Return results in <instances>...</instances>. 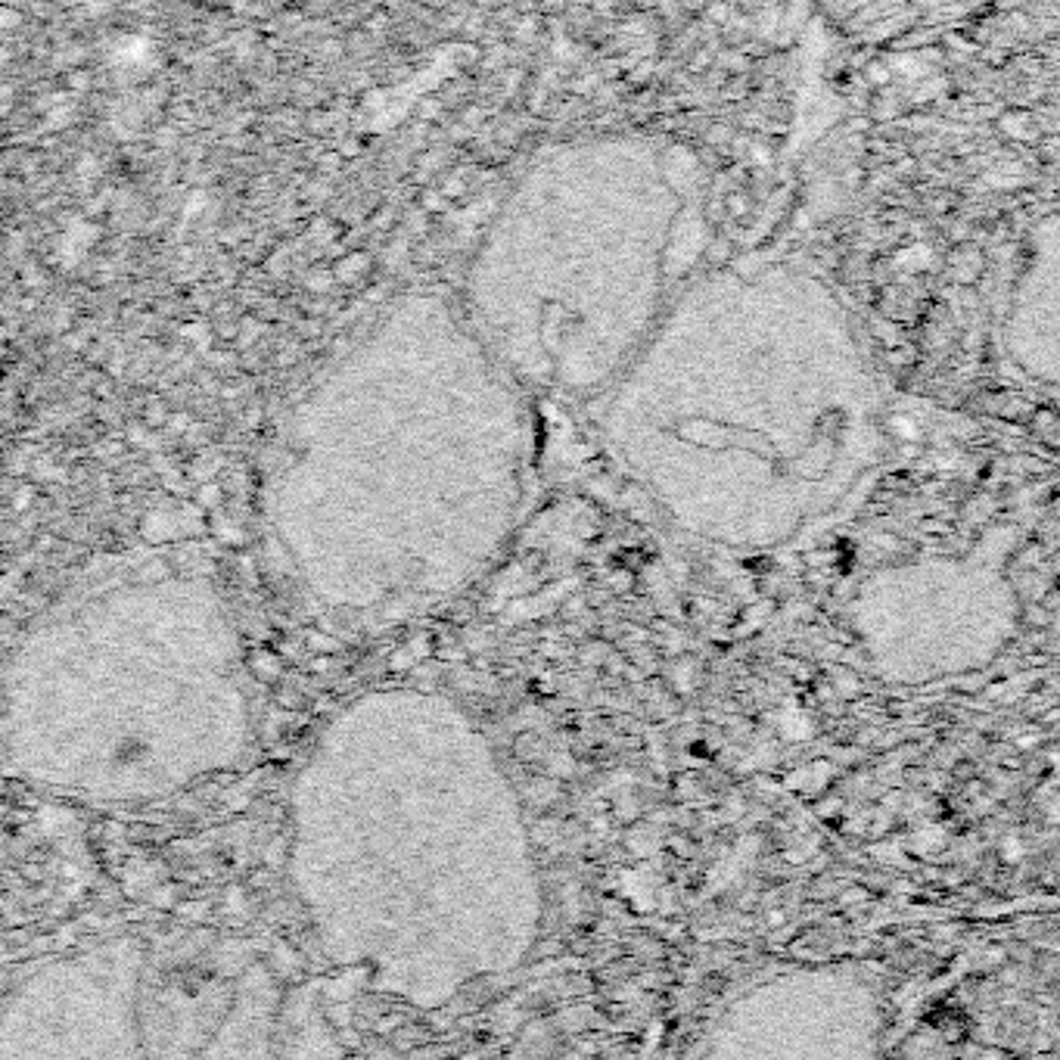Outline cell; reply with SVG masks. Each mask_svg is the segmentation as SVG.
Here are the masks:
<instances>
[{
	"mask_svg": "<svg viewBox=\"0 0 1060 1060\" xmlns=\"http://www.w3.org/2000/svg\"><path fill=\"white\" fill-rule=\"evenodd\" d=\"M1017 594L995 563L921 557L858 585L849 628L865 666L890 684H936L995 663L1017 632Z\"/></svg>",
	"mask_w": 1060,
	"mask_h": 1060,
	"instance_id": "6da1fadb",
	"label": "cell"
},
{
	"mask_svg": "<svg viewBox=\"0 0 1060 1060\" xmlns=\"http://www.w3.org/2000/svg\"><path fill=\"white\" fill-rule=\"evenodd\" d=\"M880 992L849 967H790L740 995L712 1054L871 1057L880 1051Z\"/></svg>",
	"mask_w": 1060,
	"mask_h": 1060,
	"instance_id": "7a4b0ae2",
	"label": "cell"
}]
</instances>
